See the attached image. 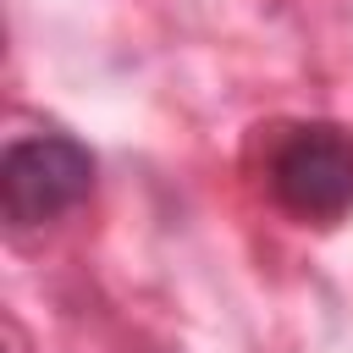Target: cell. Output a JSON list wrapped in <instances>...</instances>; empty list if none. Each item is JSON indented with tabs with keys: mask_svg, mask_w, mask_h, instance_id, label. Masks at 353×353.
<instances>
[{
	"mask_svg": "<svg viewBox=\"0 0 353 353\" xmlns=\"http://www.w3.org/2000/svg\"><path fill=\"white\" fill-rule=\"evenodd\" d=\"M270 193L287 215L331 226L353 210V132L331 121L287 127L270 149Z\"/></svg>",
	"mask_w": 353,
	"mask_h": 353,
	"instance_id": "6da1fadb",
	"label": "cell"
},
{
	"mask_svg": "<svg viewBox=\"0 0 353 353\" xmlns=\"http://www.w3.org/2000/svg\"><path fill=\"white\" fill-rule=\"evenodd\" d=\"M94 188V160L77 138L44 132V138H17L0 160V204L11 226H44L83 204Z\"/></svg>",
	"mask_w": 353,
	"mask_h": 353,
	"instance_id": "7a4b0ae2",
	"label": "cell"
}]
</instances>
